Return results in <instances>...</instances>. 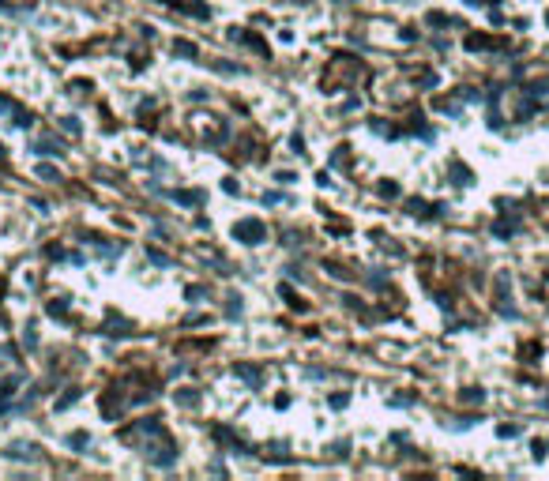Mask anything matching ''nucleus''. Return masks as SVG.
I'll return each mask as SVG.
<instances>
[{"label": "nucleus", "instance_id": "f257e3e1", "mask_svg": "<svg viewBox=\"0 0 549 481\" xmlns=\"http://www.w3.org/2000/svg\"><path fill=\"white\" fill-rule=\"evenodd\" d=\"M263 233H267V229H263V222H256V218H245V222H237V226H233V237H237V241H245V245H260Z\"/></svg>", "mask_w": 549, "mask_h": 481}, {"label": "nucleus", "instance_id": "f03ea898", "mask_svg": "<svg viewBox=\"0 0 549 481\" xmlns=\"http://www.w3.org/2000/svg\"><path fill=\"white\" fill-rule=\"evenodd\" d=\"M237 376L248 384H260V369H252V365H237Z\"/></svg>", "mask_w": 549, "mask_h": 481}, {"label": "nucleus", "instance_id": "7ed1b4c3", "mask_svg": "<svg viewBox=\"0 0 549 481\" xmlns=\"http://www.w3.org/2000/svg\"><path fill=\"white\" fill-rule=\"evenodd\" d=\"M173 53H181V57H196V45L192 42H177V45H173Z\"/></svg>", "mask_w": 549, "mask_h": 481}, {"label": "nucleus", "instance_id": "20e7f679", "mask_svg": "<svg viewBox=\"0 0 549 481\" xmlns=\"http://www.w3.org/2000/svg\"><path fill=\"white\" fill-rule=\"evenodd\" d=\"M177 402H181V406H196V402H200V395H196V391H181Z\"/></svg>", "mask_w": 549, "mask_h": 481}, {"label": "nucleus", "instance_id": "39448f33", "mask_svg": "<svg viewBox=\"0 0 549 481\" xmlns=\"http://www.w3.org/2000/svg\"><path fill=\"white\" fill-rule=\"evenodd\" d=\"M177 199H181V203H200L203 195H200V192H177Z\"/></svg>", "mask_w": 549, "mask_h": 481}, {"label": "nucleus", "instance_id": "423d86ee", "mask_svg": "<svg viewBox=\"0 0 549 481\" xmlns=\"http://www.w3.org/2000/svg\"><path fill=\"white\" fill-rule=\"evenodd\" d=\"M68 444H72V448H87V436H83V432H72V436H68Z\"/></svg>", "mask_w": 549, "mask_h": 481}, {"label": "nucleus", "instance_id": "0eeeda50", "mask_svg": "<svg viewBox=\"0 0 549 481\" xmlns=\"http://www.w3.org/2000/svg\"><path fill=\"white\" fill-rule=\"evenodd\" d=\"M76 398H79V391H68V395H64V398H60V402H57V406H60V410H64V406H72V402H76Z\"/></svg>", "mask_w": 549, "mask_h": 481}, {"label": "nucleus", "instance_id": "6e6552de", "mask_svg": "<svg viewBox=\"0 0 549 481\" xmlns=\"http://www.w3.org/2000/svg\"><path fill=\"white\" fill-rule=\"evenodd\" d=\"M60 128H64V132H72V135L79 132V124H76V120H72V117H64V120H60Z\"/></svg>", "mask_w": 549, "mask_h": 481}, {"label": "nucleus", "instance_id": "1a4fd4ad", "mask_svg": "<svg viewBox=\"0 0 549 481\" xmlns=\"http://www.w3.org/2000/svg\"><path fill=\"white\" fill-rule=\"evenodd\" d=\"M49 312H53V316H64V312H68V304H64V301H53V304H49Z\"/></svg>", "mask_w": 549, "mask_h": 481}, {"label": "nucleus", "instance_id": "9d476101", "mask_svg": "<svg viewBox=\"0 0 549 481\" xmlns=\"http://www.w3.org/2000/svg\"><path fill=\"white\" fill-rule=\"evenodd\" d=\"M0 158H4V147H0Z\"/></svg>", "mask_w": 549, "mask_h": 481}]
</instances>
